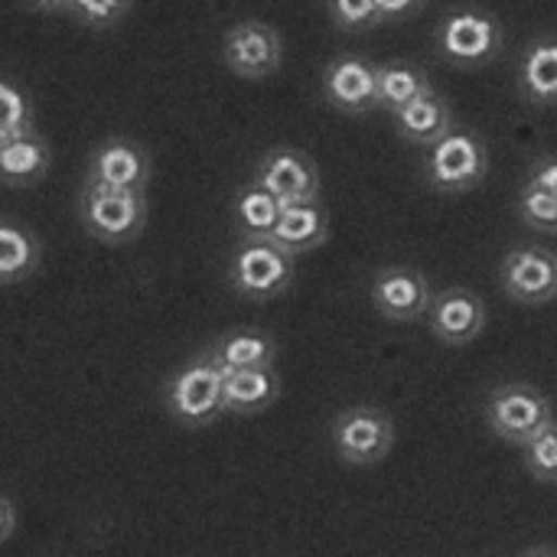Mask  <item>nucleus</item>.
<instances>
[{"mask_svg": "<svg viewBox=\"0 0 557 557\" xmlns=\"http://www.w3.org/2000/svg\"><path fill=\"white\" fill-rule=\"evenodd\" d=\"M392 124H395V134L405 140V144H414V147H434L437 140H444L457 124H454V111H450V101L431 88L424 91L421 98H414L408 108H401L398 114H392Z\"/></svg>", "mask_w": 557, "mask_h": 557, "instance_id": "nucleus-15", "label": "nucleus"}, {"mask_svg": "<svg viewBox=\"0 0 557 557\" xmlns=\"http://www.w3.org/2000/svg\"><path fill=\"white\" fill-rule=\"evenodd\" d=\"M490 173V147L470 127H454L424 157V183L434 193L460 196L476 189Z\"/></svg>", "mask_w": 557, "mask_h": 557, "instance_id": "nucleus-3", "label": "nucleus"}, {"mask_svg": "<svg viewBox=\"0 0 557 557\" xmlns=\"http://www.w3.org/2000/svg\"><path fill=\"white\" fill-rule=\"evenodd\" d=\"M326 238H330V212L323 209V202L284 209L281 222L271 235V242L294 258L326 245Z\"/></svg>", "mask_w": 557, "mask_h": 557, "instance_id": "nucleus-19", "label": "nucleus"}, {"mask_svg": "<svg viewBox=\"0 0 557 557\" xmlns=\"http://www.w3.org/2000/svg\"><path fill=\"white\" fill-rule=\"evenodd\" d=\"M323 98L339 111V114H369L382 111L379 108V62L343 52L323 69Z\"/></svg>", "mask_w": 557, "mask_h": 557, "instance_id": "nucleus-13", "label": "nucleus"}, {"mask_svg": "<svg viewBox=\"0 0 557 557\" xmlns=\"http://www.w3.org/2000/svg\"><path fill=\"white\" fill-rule=\"evenodd\" d=\"M52 166V147L39 137H20L10 144H0V176L10 189L36 186Z\"/></svg>", "mask_w": 557, "mask_h": 557, "instance_id": "nucleus-20", "label": "nucleus"}, {"mask_svg": "<svg viewBox=\"0 0 557 557\" xmlns=\"http://www.w3.org/2000/svg\"><path fill=\"white\" fill-rule=\"evenodd\" d=\"M228 284L245 300H274L294 284V255L271 238H238L228 255Z\"/></svg>", "mask_w": 557, "mask_h": 557, "instance_id": "nucleus-4", "label": "nucleus"}, {"mask_svg": "<svg viewBox=\"0 0 557 557\" xmlns=\"http://www.w3.org/2000/svg\"><path fill=\"white\" fill-rule=\"evenodd\" d=\"M431 78L418 62H382L379 65V108L388 114H398L401 108H408L414 98H421L424 91H431Z\"/></svg>", "mask_w": 557, "mask_h": 557, "instance_id": "nucleus-23", "label": "nucleus"}, {"mask_svg": "<svg viewBox=\"0 0 557 557\" xmlns=\"http://www.w3.org/2000/svg\"><path fill=\"white\" fill-rule=\"evenodd\" d=\"M150 176H153L150 153L131 137H104L91 150L85 170V183L121 189V193H147Z\"/></svg>", "mask_w": 557, "mask_h": 557, "instance_id": "nucleus-10", "label": "nucleus"}, {"mask_svg": "<svg viewBox=\"0 0 557 557\" xmlns=\"http://www.w3.org/2000/svg\"><path fill=\"white\" fill-rule=\"evenodd\" d=\"M519 91L539 108L557 104V36H539L519 59Z\"/></svg>", "mask_w": 557, "mask_h": 557, "instance_id": "nucleus-18", "label": "nucleus"}, {"mask_svg": "<svg viewBox=\"0 0 557 557\" xmlns=\"http://www.w3.org/2000/svg\"><path fill=\"white\" fill-rule=\"evenodd\" d=\"M131 7L134 0H72L69 13L88 29H111L127 16Z\"/></svg>", "mask_w": 557, "mask_h": 557, "instance_id": "nucleus-28", "label": "nucleus"}, {"mask_svg": "<svg viewBox=\"0 0 557 557\" xmlns=\"http://www.w3.org/2000/svg\"><path fill=\"white\" fill-rule=\"evenodd\" d=\"M281 215H284V206L268 189H261L258 183L242 186L232 199L235 238H271Z\"/></svg>", "mask_w": 557, "mask_h": 557, "instance_id": "nucleus-21", "label": "nucleus"}, {"mask_svg": "<svg viewBox=\"0 0 557 557\" xmlns=\"http://www.w3.org/2000/svg\"><path fill=\"white\" fill-rule=\"evenodd\" d=\"M0 98H3V117H0V144L20 140L36 134L33 131V104L26 98V91H20L13 82L0 85Z\"/></svg>", "mask_w": 557, "mask_h": 557, "instance_id": "nucleus-24", "label": "nucleus"}, {"mask_svg": "<svg viewBox=\"0 0 557 557\" xmlns=\"http://www.w3.org/2000/svg\"><path fill=\"white\" fill-rule=\"evenodd\" d=\"M499 284L506 297L525 307H539L557 297V251L545 245L512 248L499 264Z\"/></svg>", "mask_w": 557, "mask_h": 557, "instance_id": "nucleus-12", "label": "nucleus"}, {"mask_svg": "<svg viewBox=\"0 0 557 557\" xmlns=\"http://www.w3.org/2000/svg\"><path fill=\"white\" fill-rule=\"evenodd\" d=\"M39 258H42L39 238L29 228H23L20 222L7 219L0 225V284L3 287L23 284L39 268Z\"/></svg>", "mask_w": 557, "mask_h": 557, "instance_id": "nucleus-22", "label": "nucleus"}, {"mask_svg": "<svg viewBox=\"0 0 557 557\" xmlns=\"http://www.w3.org/2000/svg\"><path fill=\"white\" fill-rule=\"evenodd\" d=\"M209 352L225 366V372H251V369H271L277 359V339L255 326H238L222 333L209 343Z\"/></svg>", "mask_w": 557, "mask_h": 557, "instance_id": "nucleus-16", "label": "nucleus"}, {"mask_svg": "<svg viewBox=\"0 0 557 557\" xmlns=\"http://www.w3.org/2000/svg\"><path fill=\"white\" fill-rule=\"evenodd\" d=\"M379 3V13H382V23H398V20H408L414 16L424 0H375Z\"/></svg>", "mask_w": 557, "mask_h": 557, "instance_id": "nucleus-30", "label": "nucleus"}, {"mask_svg": "<svg viewBox=\"0 0 557 557\" xmlns=\"http://www.w3.org/2000/svg\"><path fill=\"white\" fill-rule=\"evenodd\" d=\"M519 219L532 232L557 235V196L532 186V183H525L522 193H519Z\"/></svg>", "mask_w": 557, "mask_h": 557, "instance_id": "nucleus-25", "label": "nucleus"}, {"mask_svg": "<svg viewBox=\"0 0 557 557\" xmlns=\"http://www.w3.org/2000/svg\"><path fill=\"white\" fill-rule=\"evenodd\" d=\"M78 225L88 238L104 245H127L147 225V193H121L82 183L75 199Z\"/></svg>", "mask_w": 557, "mask_h": 557, "instance_id": "nucleus-2", "label": "nucleus"}, {"mask_svg": "<svg viewBox=\"0 0 557 557\" xmlns=\"http://www.w3.org/2000/svg\"><path fill=\"white\" fill-rule=\"evenodd\" d=\"M284 209L320 202V166L310 153L297 147H271L255 166V180Z\"/></svg>", "mask_w": 557, "mask_h": 557, "instance_id": "nucleus-8", "label": "nucleus"}, {"mask_svg": "<svg viewBox=\"0 0 557 557\" xmlns=\"http://www.w3.org/2000/svg\"><path fill=\"white\" fill-rule=\"evenodd\" d=\"M281 398L277 369L228 372L225 379V418H258Z\"/></svg>", "mask_w": 557, "mask_h": 557, "instance_id": "nucleus-17", "label": "nucleus"}, {"mask_svg": "<svg viewBox=\"0 0 557 557\" xmlns=\"http://www.w3.org/2000/svg\"><path fill=\"white\" fill-rule=\"evenodd\" d=\"M522 463L539 483H557V421L522 447Z\"/></svg>", "mask_w": 557, "mask_h": 557, "instance_id": "nucleus-26", "label": "nucleus"}, {"mask_svg": "<svg viewBox=\"0 0 557 557\" xmlns=\"http://www.w3.org/2000/svg\"><path fill=\"white\" fill-rule=\"evenodd\" d=\"M483 418L490 434H496L506 444L525 447L535 434L555 424V405L542 388L529 382H506L490 392Z\"/></svg>", "mask_w": 557, "mask_h": 557, "instance_id": "nucleus-5", "label": "nucleus"}, {"mask_svg": "<svg viewBox=\"0 0 557 557\" xmlns=\"http://www.w3.org/2000/svg\"><path fill=\"white\" fill-rule=\"evenodd\" d=\"M437 55L460 69H480L503 52V23L480 7H457L437 23Z\"/></svg>", "mask_w": 557, "mask_h": 557, "instance_id": "nucleus-6", "label": "nucleus"}, {"mask_svg": "<svg viewBox=\"0 0 557 557\" xmlns=\"http://www.w3.org/2000/svg\"><path fill=\"white\" fill-rule=\"evenodd\" d=\"M372 307L392 320V323H414V320H428L431 304H434V290L424 271L408 268V264H392L382 268L372 277L369 287Z\"/></svg>", "mask_w": 557, "mask_h": 557, "instance_id": "nucleus-11", "label": "nucleus"}, {"mask_svg": "<svg viewBox=\"0 0 557 557\" xmlns=\"http://www.w3.org/2000/svg\"><path fill=\"white\" fill-rule=\"evenodd\" d=\"M330 444L346 467H375L395 447V421L385 408L352 405L333 418Z\"/></svg>", "mask_w": 557, "mask_h": 557, "instance_id": "nucleus-7", "label": "nucleus"}, {"mask_svg": "<svg viewBox=\"0 0 557 557\" xmlns=\"http://www.w3.org/2000/svg\"><path fill=\"white\" fill-rule=\"evenodd\" d=\"M222 62L232 75L261 82L284 62V39L277 26L264 20H238L222 36Z\"/></svg>", "mask_w": 557, "mask_h": 557, "instance_id": "nucleus-9", "label": "nucleus"}, {"mask_svg": "<svg viewBox=\"0 0 557 557\" xmlns=\"http://www.w3.org/2000/svg\"><path fill=\"white\" fill-rule=\"evenodd\" d=\"M330 3V20L343 33H366L382 26V13L375 0H326Z\"/></svg>", "mask_w": 557, "mask_h": 557, "instance_id": "nucleus-27", "label": "nucleus"}, {"mask_svg": "<svg viewBox=\"0 0 557 557\" xmlns=\"http://www.w3.org/2000/svg\"><path fill=\"white\" fill-rule=\"evenodd\" d=\"M0 509H3V542H10L13 539V522H16V516H13V499L10 496H3V503H0Z\"/></svg>", "mask_w": 557, "mask_h": 557, "instance_id": "nucleus-32", "label": "nucleus"}, {"mask_svg": "<svg viewBox=\"0 0 557 557\" xmlns=\"http://www.w3.org/2000/svg\"><path fill=\"white\" fill-rule=\"evenodd\" d=\"M428 326L444 346H470L486 330V304L470 287H444L434 294Z\"/></svg>", "mask_w": 557, "mask_h": 557, "instance_id": "nucleus-14", "label": "nucleus"}, {"mask_svg": "<svg viewBox=\"0 0 557 557\" xmlns=\"http://www.w3.org/2000/svg\"><path fill=\"white\" fill-rule=\"evenodd\" d=\"M33 13H69L72 0H23Z\"/></svg>", "mask_w": 557, "mask_h": 557, "instance_id": "nucleus-31", "label": "nucleus"}, {"mask_svg": "<svg viewBox=\"0 0 557 557\" xmlns=\"http://www.w3.org/2000/svg\"><path fill=\"white\" fill-rule=\"evenodd\" d=\"M529 183L557 196V153L535 160V166H532V173H529Z\"/></svg>", "mask_w": 557, "mask_h": 557, "instance_id": "nucleus-29", "label": "nucleus"}, {"mask_svg": "<svg viewBox=\"0 0 557 557\" xmlns=\"http://www.w3.org/2000/svg\"><path fill=\"white\" fill-rule=\"evenodd\" d=\"M225 379H228L225 366H219V359L209 349L193 356L166 382L163 398L170 418L189 431L209 428L219 418H225Z\"/></svg>", "mask_w": 557, "mask_h": 557, "instance_id": "nucleus-1", "label": "nucleus"}, {"mask_svg": "<svg viewBox=\"0 0 557 557\" xmlns=\"http://www.w3.org/2000/svg\"><path fill=\"white\" fill-rule=\"evenodd\" d=\"M519 557H557V548H529L525 555Z\"/></svg>", "mask_w": 557, "mask_h": 557, "instance_id": "nucleus-33", "label": "nucleus"}]
</instances>
